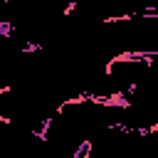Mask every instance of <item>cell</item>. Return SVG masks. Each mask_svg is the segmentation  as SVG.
Masks as SVG:
<instances>
[{"label": "cell", "mask_w": 158, "mask_h": 158, "mask_svg": "<svg viewBox=\"0 0 158 158\" xmlns=\"http://www.w3.org/2000/svg\"><path fill=\"white\" fill-rule=\"evenodd\" d=\"M10 91H12V86H10V84H0V96H7Z\"/></svg>", "instance_id": "cell-1"}]
</instances>
